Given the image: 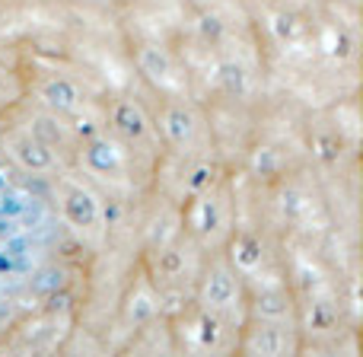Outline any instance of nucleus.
Segmentation results:
<instances>
[{
    "mask_svg": "<svg viewBox=\"0 0 363 357\" xmlns=\"http://www.w3.org/2000/svg\"><path fill=\"white\" fill-rule=\"evenodd\" d=\"M13 157L19 160V166H26V170H32V172H45L55 166L51 147L42 144L38 138H32V134H23V138L13 141Z\"/></svg>",
    "mask_w": 363,
    "mask_h": 357,
    "instance_id": "1",
    "label": "nucleus"
},
{
    "mask_svg": "<svg viewBox=\"0 0 363 357\" xmlns=\"http://www.w3.org/2000/svg\"><path fill=\"white\" fill-rule=\"evenodd\" d=\"M64 214L74 226H93L99 217V207H96V198L86 188H70L67 198H64Z\"/></svg>",
    "mask_w": 363,
    "mask_h": 357,
    "instance_id": "2",
    "label": "nucleus"
},
{
    "mask_svg": "<svg viewBox=\"0 0 363 357\" xmlns=\"http://www.w3.org/2000/svg\"><path fill=\"white\" fill-rule=\"evenodd\" d=\"M42 99L48 102L51 112L57 115H67L77 109V102H80V93H77V87L70 80H64V77H55V80H48L42 87Z\"/></svg>",
    "mask_w": 363,
    "mask_h": 357,
    "instance_id": "3",
    "label": "nucleus"
},
{
    "mask_svg": "<svg viewBox=\"0 0 363 357\" xmlns=\"http://www.w3.org/2000/svg\"><path fill=\"white\" fill-rule=\"evenodd\" d=\"M112 125L118 128L125 138L140 141L147 134V115H144V109H140L138 102H118L115 112H112Z\"/></svg>",
    "mask_w": 363,
    "mask_h": 357,
    "instance_id": "4",
    "label": "nucleus"
},
{
    "mask_svg": "<svg viewBox=\"0 0 363 357\" xmlns=\"http://www.w3.org/2000/svg\"><path fill=\"white\" fill-rule=\"evenodd\" d=\"M233 297H236V281L230 278V271H223V268L213 271L204 284V303L213 309H220V307H226Z\"/></svg>",
    "mask_w": 363,
    "mask_h": 357,
    "instance_id": "5",
    "label": "nucleus"
},
{
    "mask_svg": "<svg viewBox=\"0 0 363 357\" xmlns=\"http://www.w3.org/2000/svg\"><path fill=\"white\" fill-rule=\"evenodd\" d=\"M86 166L93 172H115L118 170V150L106 138H89L86 144Z\"/></svg>",
    "mask_w": 363,
    "mask_h": 357,
    "instance_id": "6",
    "label": "nucleus"
},
{
    "mask_svg": "<svg viewBox=\"0 0 363 357\" xmlns=\"http://www.w3.org/2000/svg\"><path fill=\"white\" fill-rule=\"evenodd\" d=\"M255 313L262 319H284L290 313V297L284 290H262L255 297Z\"/></svg>",
    "mask_w": 363,
    "mask_h": 357,
    "instance_id": "7",
    "label": "nucleus"
},
{
    "mask_svg": "<svg viewBox=\"0 0 363 357\" xmlns=\"http://www.w3.org/2000/svg\"><path fill=\"white\" fill-rule=\"evenodd\" d=\"M140 70H144L150 80H169L172 64H169V57H166V51L150 45V48H140Z\"/></svg>",
    "mask_w": 363,
    "mask_h": 357,
    "instance_id": "8",
    "label": "nucleus"
},
{
    "mask_svg": "<svg viewBox=\"0 0 363 357\" xmlns=\"http://www.w3.org/2000/svg\"><path fill=\"white\" fill-rule=\"evenodd\" d=\"M166 134H169L176 144H185L188 138L194 134V119L191 112H185V109H169V115H166Z\"/></svg>",
    "mask_w": 363,
    "mask_h": 357,
    "instance_id": "9",
    "label": "nucleus"
},
{
    "mask_svg": "<svg viewBox=\"0 0 363 357\" xmlns=\"http://www.w3.org/2000/svg\"><path fill=\"white\" fill-rule=\"evenodd\" d=\"M287 348V339H284L277 329H258L249 339V351L252 354H281Z\"/></svg>",
    "mask_w": 363,
    "mask_h": 357,
    "instance_id": "10",
    "label": "nucleus"
},
{
    "mask_svg": "<svg viewBox=\"0 0 363 357\" xmlns=\"http://www.w3.org/2000/svg\"><path fill=\"white\" fill-rule=\"evenodd\" d=\"M61 287H67V271L57 268V265H45V268L35 275V281H32V290L42 297L55 294V290H61Z\"/></svg>",
    "mask_w": 363,
    "mask_h": 357,
    "instance_id": "11",
    "label": "nucleus"
},
{
    "mask_svg": "<svg viewBox=\"0 0 363 357\" xmlns=\"http://www.w3.org/2000/svg\"><path fill=\"white\" fill-rule=\"evenodd\" d=\"M220 83H223L226 93L233 96H245V89H249V80H245V67L236 61H223L220 64Z\"/></svg>",
    "mask_w": 363,
    "mask_h": 357,
    "instance_id": "12",
    "label": "nucleus"
},
{
    "mask_svg": "<svg viewBox=\"0 0 363 357\" xmlns=\"http://www.w3.org/2000/svg\"><path fill=\"white\" fill-rule=\"evenodd\" d=\"M32 138H38L42 144L55 147L64 141V128H61V121L51 119V115H38V119L32 121Z\"/></svg>",
    "mask_w": 363,
    "mask_h": 357,
    "instance_id": "13",
    "label": "nucleus"
},
{
    "mask_svg": "<svg viewBox=\"0 0 363 357\" xmlns=\"http://www.w3.org/2000/svg\"><path fill=\"white\" fill-rule=\"evenodd\" d=\"M26 207H29V198L19 192H10V188H4L0 192V214L10 220H19L26 214Z\"/></svg>",
    "mask_w": 363,
    "mask_h": 357,
    "instance_id": "14",
    "label": "nucleus"
},
{
    "mask_svg": "<svg viewBox=\"0 0 363 357\" xmlns=\"http://www.w3.org/2000/svg\"><path fill=\"white\" fill-rule=\"evenodd\" d=\"M29 249H32L29 236H23V233H16V230L4 239V256H10L13 262H23V258L29 256Z\"/></svg>",
    "mask_w": 363,
    "mask_h": 357,
    "instance_id": "15",
    "label": "nucleus"
},
{
    "mask_svg": "<svg viewBox=\"0 0 363 357\" xmlns=\"http://www.w3.org/2000/svg\"><path fill=\"white\" fill-rule=\"evenodd\" d=\"M236 258H239V265H245V268L258 265L262 262V243H258V239H242V243L236 246Z\"/></svg>",
    "mask_w": 363,
    "mask_h": 357,
    "instance_id": "16",
    "label": "nucleus"
},
{
    "mask_svg": "<svg viewBox=\"0 0 363 357\" xmlns=\"http://www.w3.org/2000/svg\"><path fill=\"white\" fill-rule=\"evenodd\" d=\"M182 268H185V256H182L179 249H166V252H160V271H163L166 278H176Z\"/></svg>",
    "mask_w": 363,
    "mask_h": 357,
    "instance_id": "17",
    "label": "nucleus"
},
{
    "mask_svg": "<svg viewBox=\"0 0 363 357\" xmlns=\"http://www.w3.org/2000/svg\"><path fill=\"white\" fill-rule=\"evenodd\" d=\"M220 226V211L213 201H204L201 204V233H213Z\"/></svg>",
    "mask_w": 363,
    "mask_h": 357,
    "instance_id": "18",
    "label": "nucleus"
},
{
    "mask_svg": "<svg viewBox=\"0 0 363 357\" xmlns=\"http://www.w3.org/2000/svg\"><path fill=\"white\" fill-rule=\"evenodd\" d=\"M255 170L262 172V176H271V172L277 170V157H274V150H271V147H262V150H258Z\"/></svg>",
    "mask_w": 363,
    "mask_h": 357,
    "instance_id": "19",
    "label": "nucleus"
},
{
    "mask_svg": "<svg viewBox=\"0 0 363 357\" xmlns=\"http://www.w3.org/2000/svg\"><path fill=\"white\" fill-rule=\"evenodd\" d=\"M201 35H204L207 42H220V35H223V23H220L217 16H204L201 19Z\"/></svg>",
    "mask_w": 363,
    "mask_h": 357,
    "instance_id": "20",
    "label": "nucleus"
},
{
    "mask_svg": "<svg viewBox=\"0 0 363 357\" xmlns=\"http://www.w3.org/2000/svg\"><path fill=\"white\" fill-rule=\"evenodd\" d=\"M217 339H220V322L213 316H204L201 319V341L204 345H217Z\"/></svg>",
    "mask_w": 363,
    "mask_h": 357,
    "instance_id": "21",
    "label": "nucleus"
},
{
    "mask_svg": "<svg viewBox=\"0 0 363 357\" xmlns=\"http://www.w3.org/2000/svg\"><path fill=\"white\" fill-rule=\"evenodd\" d=\"M213 182V170L211 166H198V170L191 172V179H188V188L191 192H201V188H207Z\"/></svg>",
    "mask_w": 363,
    "mask_h": 357,
    "instance_id": "22",
    "label": "nucleus"
},
{
    "mask_svg": "<svg viewBox=\"0 0 363 357\" xmlns=\"http://www.w3.org/2000/svg\"><path fill=\"white\" fill-rule=\"evenodd\" d=\"M338 153H341V144H338V141L319 138V157L325 160V163H335V160H338Z\"/></svg>",
    "mask_w": 363,
    "mask_h": 357,
    "instance_id": "23",
    "label": "nucleus"
},
{
    "mask_svg": "<svg viewBox=\"0 0 363 357\" xmlns=\"http://www.w3.org/2000/svg\"><path fill=\"white\" fill-rule=\"evenodd\" d=\"M67 307H70V297L64 294V287L55 290V294H48V309H51V313H64Z\"/></svg>",
    "mask_w": 363,
    "mask_h": 357,
    "instance_id": "24",
    "label": "nucleus"
},
{
    "mask_svg": "<svg viewBox=\"0 0 363 357\" xmlns=\"http://www.w3.org/2000/svg\"><path fill=\"white\" fill-rule=\"evenodd\" d=\"M315 313H309V322H313V326H319V329H325L328 322H332V316H328V309H325V303H315Z\"/></svg>",
    "mask_w": 363,
    "mask_h": 357,
    "instance_id": "25",
    "label": "nucleus"
},
{
    "mask_svg": "<svg viewBox=\"0 0 363 357\" xmlns=\"http://www.w3.org/2000/svg\"><path fill=\"white\" fill-rule=\"evenodd\" d=\"M74 131L80 134V138H96V125H93V121H89V119H77Z\"/></svg>",
    "mask_w": 363,
    "mask_h": 357,
    "instance_id": "26",
    "label": "nucleus"
},
{
    "mask_svg": "<svg viewBox=\"0 0 363 357\" xmlns=\"http://www.w3.org/2000/svg\"><path fill=\"white\" fill-rule=\"evenodd\" d=\"M284 214H290V217H294V214L296 211H300V198H296V194L294 192H287V194H284Z\"/></svg>",
    "mask_w": 363,
    "mask_h": 357,
    "instance_id": "27",
    "label": "nucleus"
},
{
    "mask_svg": "<svg viewBox=\"0 0 363 357\" xmlns=\"http://www.w3.org/2000/svg\"><path fill=\"white\" fill-rule=\"evenodd\" d=\"M13 230H16V220H10V217H4V214H0V239H6Z\"/></svg>",
    "mask_w": 363,
    "mask_h": 357,
    "instance_id": "28",
    "label": "nucleus"
},
{
    "mask_svg": "<svg viewBox=\"0 0 363 357\" xmlns=\"http://www.w3.org/2000/svg\"><path fill=\"white\" fill-rule=\"evenodd\" d=\"M290 23H294L290 16H281V19H277V32H281V35H290V32H294V26H290Z\"/></svg>",
    "mask_w": 363,
    "mask_h": 357,
    "instance_id": "29",
    "label": "nucleus"
},
{
    "mask_svg": "<svg viewBox=\"0 0 363 357\" xmlns=\"http://www.w3.org/2000/svg\"><path fill=\"white\" fill-rule=\"evenodd\" d=\"M4 185H6V176H4V172H0V192H4Z\"/></svg>",
    "mask_w": 363,
    "mask_h": 357,
    "instance_id": "30",
    "label": "nucleus"
},
{
    "mask_svg": "<svg viewBox=\"0 0 363 357\" xmlns=\"http://www.w3.org/2000/svg\"><path fill=\"white\" fill-rule=\"evenodd\" d=\"M0 89H4V70H0Z\"/></svg>",
    "mask_w": 363,
    "mask_h": 357,
    "instance_id": "31",
    "label": "nucleus"
}]
</instances>
